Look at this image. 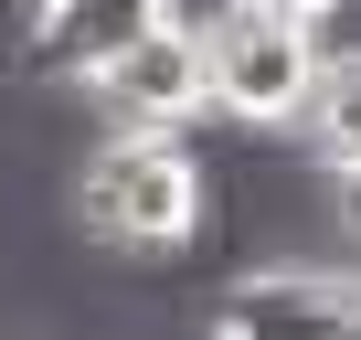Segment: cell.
<instances>
[{
	"instance_id": "cell-2",
	"label": "cell",
	"mask_w": 361,
	"mask_h": 340,
	"mask_svg": "<svg viewBox=\"0 0 361 340\" xmlns=\"http://www.w3.org/2000/svg\"><path fill=\"white\" fill-rule=\"evenodd\" d=\"M192 32H202V85H213V117L266 128V138L308 117L319 64H329V43H319L308 22H276V11H255V0H213Z\"/></svg>"
},
{
	"instance_id": "cell-5",
	"label": "cell",
	"mask_w": 361,
	"mask_h": 340,
	"mask_svg": "<svg viewBox=\"0 0 361 340\" xmlns=\"http://www.w3.org/2000/svg\"><path fill=\"white\" fill-rule=\"evenodd\" d=\"M170 11H180V0H43V11H22V75L85 85L106 54H128V43L159 32Z\"/></svg>"
},
{
	"instance_id": "cell-4",
	"label": "cell",
	"mask_w": 361,
	"mask_h": 340,
	"mask_svg": "<svg viewBox=\"0 0 361 340\" xmlns=\"http://www.w3.org/2000/svg\"><path fill=\"white\" fill-rule=\"evenodd\" d=\"M213 319L245 329V340H350L361 329V277L350 266H308V255H266V266H245L224 287Z\"/></svg>"
},
{
	"instance_id": "cell-10",
	"label": "cell",
	"mask_w": 361,
	"mask_h": 340,
	"mask_svg": "<svg viewBox=\"0 0 361 340\" xmlns=\"http://www.w3.org/2000/svg\"><path fill=\"white\" fill-rule=\"evenodd\" d=\"M11 11H43V0H11Z\"/></svg>"
},
{
	"instance_id": "cell-7",
	"label": "cell",
	"mask_w": 361,
	"mask_h": 340,
	"mask_svg": "<svg viewBox=\"0 0 361 340\" xmlns=\"http://www.w3.org/2000/svg\"><path fill=\"white\" fill-rule=\"evenodd\" d=\"M319 202H329V224L361 245V149H350V159H329V192H319Z\"/></svg>"
},
{
	"instance_id": "cell-6",
	"label": "cell",
	"mask_w": 361,
	"mask_h": 340,
	"mask_svg": "<svg viewBox=\"0 0 361 340\" xmlns=\"http://www.w3.org/2000/svg\"><path fill=\"white\" fill-rule=\"evenodd\" d=\"M298 128H308L319 159H350V149H361V43H340V54L319 64V96H308Z\"/></svg>"
},
{
	"instance_id": "cell-3",
	"label": "cell",
	"mask_w": 361,
	"mask_h": 340,
	"mask_svg": "<svg viewBox=\"0 0 361 340\" xmlns=\"http://www.w3.org/2000/svg\"><path fill=\"white\" fill-rule=\"evenodd\" d=\"M85 96H96V117H106V128H202V117H213L202 32L170 11L159 32H138L128 54H106V64L85 75Z\"/></svg>"
},
{
	"instance_id": "cell-11",
	"label": "cell",
	"mask_w": 361,
	"mask_h": 340,
	"mask_svg": "<svg viewBox=\"0 0 361 340\" xmlns=\"http://www.w3.org/2000/svg\"><path fill=\"white\" fill-rule=\"evenodd\" d=\"M350 340H361V329H350Z\"/></svg>"
},
{
	"instance_id": "cell-9",
	"label": "cell",
	"mask_w": 361,
	"mask_h": 340,
	"mask_svg": "<svg viewBox=\"0 0 361 340\" xmlns=\"http://www.w3.org/2000/svg\"><path fill=\"white\" fill-rule=\"evenodd\" d=\"M202 340H245V329H224V319H213V329H202Z\"/></svg>"
},
{
	"instance_id": "cell-8",
	"label": "cell",
	"mask_w": 361,
	"mask_h": 340,
	"mask_svg": "<svg viewBox=\"0 0 361 340\" xmlns=\"http://www.w3.org/2000/svg\"><path fill=\"white\" fill-rule=\"evenodd\" d=\"M255 11H276V22H308V32H329L350 0H255Z\"/></svg>"
},
{
	"instance_id": "cell-1",
	"label": "cell",
	"mask_w": 361,
	"mask_h": 340,
	"mask_svg": "<svg viewBox=\"0 0 361 340\" xmlns=\"http://www.w3.org/2000/svg\"><path fill=\"white\" fill-rule=\"evenodd\" d=\"M213 224V170L192 128H106L75 159V234L106 255H180Z\"/></svg>"
}]
</instances>
